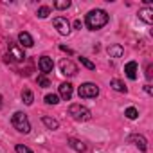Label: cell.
Here are the masks:
<instances>
[{"label":"cell","instance_id":"6da1fadb","mask_svg":"<svg viewBox=\"0 0 153 153\" xmlns=\"http://www.w3.org/2000/svg\"><path fill=\"white\" fill-rule=\"evenodd\" d=\"M85 24H87V27H88L90 31H97V29H101V27H105V25L108 24V15H106V11H103V9H92V11L87 15Z\"/></svg>","mask_w":153,"mask_h":153},{"label":"cell","instance_id":"7a4b0ae2","mask_svg":"<svg viewBox=\"0 0 153 153\" xmlns=\"http://www.w3.org/2000/svg\"><path fill=\"white\" fill-rule=\"evenodd\" d=\"M11 124L20 131V133H29L31 131V123L24 112H15L11 117Z\"/></svg>","mask_w":153,"mask_h":153},{"label":"cell","instance_id":"3957f363","mask_svg":"<svg viewBox=\"0 0 153 153\" xmlns=\"http://www.w3.org/2000/svg\"><path fill=\"white\" fill-rule=\"evenodd\" d=\"M68 115H70L72 119H76V121H88V119L92 117L90 110L85 108V106H81V105H70Z\"/></svg>","mask_w":153,"mask_h":153},{"label":"cell","instance_id":"277c9868","mask_svg":"<svg viewBox=\"0 0 153 153\" xmlns=\"http://www.w3.org/2000/svg\"><path fill=\"white\" fill-rule=\"evenodd\" d=\"M78 94H79V97H83V99H92V97H97V96H99V88H97L94 83H83V85L79 87Z\"/></svg>","mask_w":153,"mask_h":153},{"label":"cell","instance_id":"5b68a950","mask_svg":"<svg viewBox=\"0 0 153 153\" xmlns=\"http://www.w3.org/2000/svg\"><path fill=\"white\" fill-rule=\"evenodd\" d=\"M7 47H9V58H13V59H16V61H24L25 59V54H24V49L18 45V43H15V42H9L7 43Z\"/></svg>","mask_w":153,"mask_h":153},{"label":"cell","instance_id":"8992f818","mask_svg":"<svg viewBox=\"0 0 153 153\" xmlns=\"http://www.w3.org/2000/svg\"><path fill=\"white\" fill-rule=\"evenodd\" d=\"M52 24H54V27L58 29V33H59V34L67 36V34L70 33V24H68V20H67V18H63V16H56V18L52 20Z\"/></svg>","mask_w":153,"mask_h":153},{"label":"cell","instance_id":"52a82bcc","mask_svg":"<svg viewBox=\"0 0 153 153\" xmlns=\"http://www.w3.org/2000/svg\"><path fill=\"white\" fill-rule=\"evenodd\" d=\"M59 68H61V74H65V76H76L78 74V65L70 59H61Z\"/></svg>","mask_w":153,"mask_h":153},{"label":"cell","instance_id":"ba28073f","mask_svg":"<svg viewBox=\"0 0 153 153\" xmlns=\"http://www.w3.org/2000/svg\"><path fill=\"white\" fill-rule=\"evenodd\" d=\"M38 67H40L42 74L45 76V74L52 72V68H54V63H52V59H51V58H47V56H42V58H40V61H38Z\"/></svg>","mask_w":153,"mask_h":153},{"label":"cell","instance_id":"9c48e42d","mask_svg":"<svg viewBox=\"0 0 153 153\" xmlns=\"http://www.w3.org/2000/svg\"><path fill=\"white\" fill-rule=\"evenodd\" d=\"M130 142H133L140 151H146V149H148V142H146V139H144L142 135H131V137H130Z\"/></svg>","mask_w":153,"mask_h":153},{"label":"cell","instance_id":"30bf717a","mask_svg":"<svg viewBox=\"0 0 153 153\" xmlns=\"http://www.w3.org/2000/svg\"><path fill=\"white\" fill-rule=\"evenodd\" d=\"M59 96L65 101H70V97H72V85L70 83H61L59 85Z\"/></svg>","mask_w":153,"mask_h":153},{"label":"cell","instance_id":"8fae6325","mask_svg":"<svg viewBox=\"0 0 153 153\" xmlns=\"http://www.w3.org/2000/svg\"><path fill=\"white\" fill-rule=\"evenodd\" d=\"M124 74L128 76L130 79H137V63H135V61L126 63V67H124Z\"/></svg>","mask_w":153,"mask_h":153},{"label":"cell","instance_id":"7c38bea8","mask_svg":"<svg viewBox=\"0 0 153 153\" xmlns=\"http://www.w3.org/2000/svg\"><path fill=\"white\" fill-rule=\"evenodd\" d=\"M139 18L144 20L146 24H151V22H153V9H151V7H144V9H140V11H139Z\"/></svg>","mask_w":153,"mask_h":153},{"label":"cell","instance_id":"4fadbf2b","mask_svg":"<svg viewBox=\"0 0 153 153\" xmlns=\"http://www.w3.org/2000/svg\"><path fill=\"white\" fill-rule=\"evenodd\" d=\"M18 42H20L24 47H33V45H34V42H33V36H31L29 33H25V31H22V33L18 34Z\"/></svg>","mask_w":153,"mask_h":153},{"label":"cell","instance_id":"5bb4252c","mask_svg":"<svg viewBox=\"0 0 153 153\" xmlns=\"http://www.w3.org/2000/svg\"><path fill=\"white\" fill-rule=\"evenodd\" d=\"M108 54H110V58H121L124 54V49L119 43H115V45H110L108 47Z\"/></svg>","mask_w":153,"mask_h":153},{"label":"cell","instance_id":"9a60e30c","mask_svg":"<svg viewBox=\"0 0 153 153\" xmlns=\"http://www.w3.org/2000/svg\"><path fill=\"white\" fill-rule=\"evenodd\" d=\"M68 144H70V148H72V149L79 151V153H83V151L87 149V146H85L81 140H78V139H68Z\"/></svg>","mask_w":153,"mask_h":153},{"label":"cell","instance_id":"2e32d148","mask_svg":"<svg viewBox=\"0 0 153 153\" xmlns=\"http://www.w3.org/2000/svg\"><path fill=\"white\" fill-rule=\"evenodd\" d=\"M42 121H43V124H45L49 130H58V126H59V123H58L56 119L47 117V115H43V117H42Z\"/></svg>","mask_w":153,"mask_h":153},{"label":"cell","instance_id":"e0dca14e","mask_svg":"<svg viewBox=\"0 0 153 153\" xmlns=\"http://www.w3.org/2000/svg\"><path fill=\"white\" fill-rule=\"evenodd\" d=\"M110 87H112L115 92H124V94H126V87H124V83H123L121 79H112V81H110Z\"/></svg>","mask_w":153,"mask_h":153},{"label":"cell","instance_id":"ac0fdd59","mask_svg":"<svg viewBox=\"0 0 153 153\" xmlns=\"http://www.w3.org/2000/svg\"><path fill=\"white\" fill-rule=\"evenodd\" d=\"M22 99H24V103H25L27 106H31V105H33V101H34V96H33V92H31V90H27V88H25V90L22 92Z\"/></svg>","mask_w":153,"mask_h":153},{"label":"cell","instance_id":"d6986e66","mask_svg":"<svg viewBox=\"0 0 153 153\" xmlns=\"http://www.w3.org/2000/svg\"><path fill=\"white\" fill-rule=\"evenodd\" d=\"M54 7L63 11V9H68L70 7V0H58V2H54Z\"/></svg>","mask_w":153,"mask_h":153},{"label":"cell","instance_id":"ffe728a7","mask_svg":"<svg viewBox=\"0 0 153 153\" xmlns=\"http://www.w3.org/2000/svg\"><path fill=\"white\" fill-rule=\"evenodd\" d=\"M45 103H47V105H58V103H59V97L54 96V94H47V96H45Z\"/></svg>","mask_w":153,"mask_h":153},{"label":"cell","instance_id":"44dd1931","mask_svg":"<svg viewBox=\"0 0 153 153\" xmlns=\"http://www.w3.org/2000/svg\"><path fill=\"white\" fill-rule=\"evenodd\" d=\"M124 115H126L128 119H137V115H139V112H137V108H133V106H130V108H126V112H124Z\"/></svg>","mask_w":153,"mask_h":153},{"label":"cell","instance_id":"7402d4cb","mask_svg":"<svg viewBox=\"0 0 153 153\" xmlns=\"http://www.w3.org/2000/svg\"><path fill=\"white\" fill-rule=\"evenodd\" d=\"M36 81H38V85H40L42 88H47V87H51V81L45 78L43 74H42V76H38V79H36Z\"/></svg>","mask_w":153,"mask_h":153},{"label":"cell","instance_id":"603a6c76","mask_svg":"<svg viewBox=\"0 0 153 153\" xmlns=\"http://www.w3.org/2000/svg\"><path fill=\"white\" fill-rule=\"evenodd\" d=\"M36 15H38L40 18H47V16L51 15V9H49L47 6H43V7H40V9H38V13H36Z\"/></svg>","mask_w":153,"mask_h":153},{"label":"cell","instance_id":"cb8c5ba5","mask_svg":"<svg viewBox=\"0 0 153 153\" xmlns=\"http://www.w3.org/2000/svg\"><path fill=\"white\" fill-rule=\"evenodd\" d=\"M79 61H81V65H85L88 70H94V68H96V65H94L90 59H87V58H79Z\"/></svg>","mask_w":153,"mask_h":153},{"label":"cell","instance_id":"d4e9b609","mask_svg":"<svg viewBox=\"0 0 153 153\" xmlns=\"http://www.w3.org/2000/svg\"><path fill=\"white\" fill-rule=\"evenodd\" d=\"M15 149H16V153H33V151H31L27 146H24V144H16Z\"/></svg>","mask_w":153,"mask_h":153},{"label":"cell","instance_id":"484cf974","mask_svg":"<svg viewBox=\"0 0 153 153\" xmlns=\"http://www.w3.org/2000/svg\"><path fill=\"white\" fill-rule=\"evenodd\" d=\"M144 90H146V92H148L149 96L153 94V88H151V85H144Z\"/></svg>","mask_w":153,"mask_h":153},{"label":"cell","instance_id":"4316f807","mask_svg":"<svg viewBox=\"0 0 153 153\" xmlns=\"http://www.w3.org/2000/svg\"><path fill=\"white\" fill-rule=\"evenodd\" d=\"M74 27H76V29H81V27H83L81 20H76V22H74Z\"/></svg>","mask_w":153,"mask_h":153},{"label":"cell","instance_id":"83f0119b","mask_svg":"<svg viewBox=\"0 0 153 153\" xmlns=\"http://www.w3.org/2000/svg\"><path fill=\"white\" fill-rule=\"evenodd\" d=\"M146 78H148V79H151V65L148 67V72H146Z\"/></svg>","mask_w":153,"mask_h":153},{"label":"cell","instance_id":"f1b7e54d","mask_svg":"<svg viewBox=\"0 0 153 153\" xmlns=\"http://www.w3.org/2000/svg\"><path fill=\"white\" fill-rule=\"evenodd\" d=\"M59 49H61V51H65V52H68V54H72V51H70V49H67V47H65V45H61V47H59Z\"/></svg>","mask_w":153,"mask_h":153},{"label":"cell","instance_id":"f546056e","mask_svg":"<svg viewBox=\"0 0 153 153\" xmlns=\"http://www.w3.org/2000/svg\"><path fill=\"white\" fill-rule=\"evenodd\" d=\"M0 108H2V96H0Z\"/></svg>","mask_w":153,"mask_h":153}]
</instances>
